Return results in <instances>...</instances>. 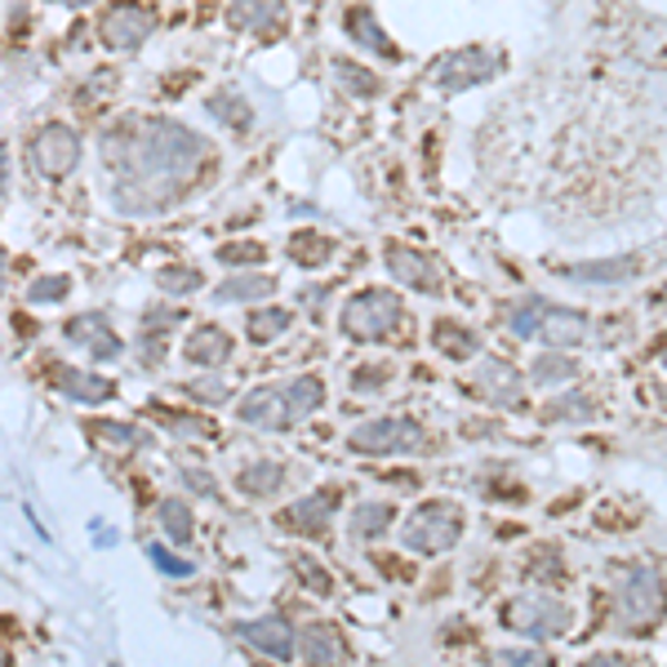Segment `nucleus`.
<instances>
[{"mask_svg": "<svg viewBox=\"0 0 667 667\" xmlns=\"http://www.w3.org/2000/svg\"><path fill=\"white\" fill-rule=\"evenodd\" d=\"M201 161H209V147L201 134H192L178 121H152L134 134V147L125 165L116 170V209L121 214H161L178 201V192L196 178Z\"/></svg>", "mask_w": 667, "mask_h": 667, "instance_id": "nucleus-1", "label": "nucleus"}, {"mask_svg": "<svg viewBox=\"0 0 667 667\" xmlns=\"http://www.w3.org/2000/svg\"><path fill=\"white\" fill-rule=\"evenodd\" d=\"M667 609V583L658 569L636 565L614 583V632H649Z\"/></svg>", "mask_w": 667, "mask_h": 667, "instance_id": "nucleus-2", "label": "nucleus"}, {"mask_svg": "<svg viewBox=\"0 0 667 667\" xmlns=\"http://www.w3.org/2000/svg\"><path fill=\"white\" fill-rule=\"evenodd\" d=\"M463 534V512L450 503V499H432V503H419L401 530L406 547L419 552V556H437L445 547H454Z\"/></svg>", "mask_w": 667, "mask_h": 667, "instance_id": "nucleus-3", "label": "nucleus"}, {"mask_svg": "<svg viewBox=\"0 0 667 667\" xmlns=\"http://www.w3.org/2000/svg\"><path fill=\"white\" fill-rule=\"evenodd\" d=\"M397 320H401V298L388 294V289H361V294H352L348 307H343V316H339L343 334H348V339H357V343H379L383 334L397 329Z\"/></svg>", "mask_w": 667, "mask_h": 667, "instance_id": "nucleus-4", "label": "nucleus"}, {"mask_svg": "<svg viewBox=\"0 0 667 667\" xmlns=\"http://www.w3.org/2000/svg\"><path fill=\"white\" fill-rule=\"evenodd\" d=\"M423 428L414 419H370L361 428L348 432V450L352 454H370V459H383V454H414L423 450Z\"/></svg>", "mask_w": 667, "mask_h": 667, "instance_id": "nucleus-5", "label": "nucleus"}, {"mask_svg": "<svg viewBox=\"0 0 667 667\" xmlns=\"http://www.w3.org/2000/svg\"><path fill=\"white\" fill-rule=\"evenodd\" d=\"M503 623H507L516 636L547 640V636H565V632H569V609H565L556 596H516V601H507Z\"/></svg>", "mask_w": 667, "mask_h": 667, "instance_id": "nucleus-6", "label": "nucleus"}, {"mask_svg": "<svg viewBox=\"0 0 667 667\" xmlns=\"http://www.w3.org/2000/svg\"><path fill=\"white\" fill-rule=\"evenodd\" d=\"M32 165L45 178H68L81 165V134L72 125H41V134L32 138Z\"/></svg>", "mask_w": 667, "mask_h": 667, "instance_id": "nucleus-7", "label": "nucleus"}, {"mask_svg": "<svg viewBox=\"0 0 667 667\" xmlns=\"http://www.w3.org/2000/svg\"><path fill=\"white\" fill-rule=\"evenodd\" d=\"M499 72V59L490 50H459V54H445L437 68H432V81L445 90V94H463L472 85H485L490 76Z\"/></svg>", "mask_w": 667, "mask_h": 667, "instance_id": "nucleus-8", "label": "nucleus"}, {"mask_svg": "<svg viewBox=\"0 0 667 667\" xmlns=\"http://www.w3.org/2000/svg\"><path fill=\"white\" fill-rule=\"evenodd\" d=\"M152 28H156L152 10L134 6V0H121V6H112V10L103 14L99 37H103L107 50H138V45L152 37Z\"/></svg>", "mask_w": 667, "mask_h": 667, "instance_id": "nucleus-9", "label": "nucleus"}, {"mask_svg": "<svg viewBox=\"0 0 667 667\" xmlns=\"http://www.w3.org/2000/svg\"><path fill=\"white\" fill-rule=\"evenodd\" d=\"M63 334H68V343L85 348L94 361H121V357H125V343L116 339V329H112L107 316H99V311L72 316V320L63 325Z\"/></svg>", "mask_w": 667, "mask_h": 667, "instance_id": "nucleus-10", "label": "nucleus"}, {"mask_svg": "<svg viewBox=\"0 0 667 667\" xmlns=\"http://www.w3.org/2000/svg\"><path fill=\"white\" fill-rule=\"evenodd\" d=\"M236 636H240L249 649H258V654H267V658H276V663L294 658V649H298L294 632H289V627H285V618H276V614H267V618H249V623H236Z\"/></svg>", "mask_w": 667, "mask_h": 667, "instance_id": "nucleus-11", "label": "nucleus"}, {"mask_svg": "<svg viewBox=\"0 0 667 667\" xmlns=\"http://www.w3.org/2000/svg\"><path fill=\"white\" fill-rule=\"evenodd\" d=\"M472 392L481 401H490V406H516L521 401V370L507 366V361H499V357H490L472 374Z\"/></svg>", "mask_w": 667, "mask_h": 667, "instance_id": "nucleus-12", "label": "nucleus"}, {"mask_svg": "<svg viewBox=\"0 0 667 667\" xmlns=\"http://www.w3.org/2000/svg\"><path fill=\"white\" fill-rule=\"evenodd\" d=\"M334 499L329 490L325 494H307V499H298V503H289L285 512H280V525L289 530V534H311V538H320L325 530H329V521H334Z\"/></svg>", "mask_w": 667, "mask_h": 667, "instance_id": "nucleus-13", "label": "nucleus"}, {"mask_svg": "<svg viewBox=\"0 0 667 667\" xmlns=\"http://www.w3.org/2000/svg\"><path fill=\"white\" fill-rule=\"evenodd\" d=\"M232 352H236L232 334H223L218 325H196V329L187 334V343H183V357H187L192 366H201V370H218V366H227V361H232Z\"/></svg>", "mask_w": 667, "mask_h": 667, "instance_id": "nucleus-14", "label": "nucleus"}, {"mask_svg": "<svg viewBox=\"0 0 667 667\" xmlns=\"http://www.w3.org/2000/svg\"><path fill=\"white\" fill-rule=\"evenodd\" d=\"M636 267H640V258L623 254V258H601V263H569V267H561V276L569 285H623L636 276Z\"/></svg>", "mask_w": 667, "mask_h": 667, "instance_id": "nucleus-15", "label": "nucleus"}, {"mask_svg": "<svg viewBox=\"0 0 667 667\" xmlns=\"http://www.w3.org/2000/svg\"><path fill=\"white\" fill-rule=\"evenodd\" d=\"M240 423L249 428H263V432H276V428H289V414H285V397L276 388H254L240 397V410H236Z\"/></svg>", "mask_w": 667, "mask_h": 667, "instance_id": "nucleus-16", "label": "nucleus"}, {"mask_svg": "<svg viewBox=\"0 0 667 667\" xmlns=\"http://www.w3.org/2000/svg\"><path fill=\"white\" fill-rule=\"evenodd\" d=\"M388 271H392L401 285L419 289V294H437V289H441L437 263H432V258H423V254H414V249L392 245V249H388Z\"/></svg>", "mask_w": 667, "mask_h": 667, "instance_id": "nucleus-17", "label": "nucleus"}, {"mask_svg": "<svg viewBox=\"0 0 667 667\" xmlns=\"http://www.w3.org/2000/svg\"><path fill=\"white\" fill-rule=\"evenodd\" d=\"M587 316L583 311H569V307H547L543 316V329H538V339L552 343V348H578L587 339Z\"/></svg>", "mask_w": 667, "mask_h": 667, "instance_id": "nucleus-18", "label": "nucleus"}, {"mask_svg": "<svg viewBox=\"0 0 667 667\" xmlns=\"http://www.w3.org/2000/svg\"><path fill=\"white\" fill-rule=\"evenodd\" d=\"M298 654L307 663H343L348 645H343V636L334 632L329 623H307L302 636H298Z\"/></svg>", "mask_w": 667, "mask_h": 667, "instance_id": "nucleus-19", "label": "nucleus"}, {"mask_svg": "<svg viewBox=\"0 0 667 667\" xmlns=\"http://www.w3.org/2000/svg\"><path fill=\"white\" fill-rule=\"evenodd\" d=\"M50 379H54V388H59L63 397H72V401H85V406H99V401H107V397L116 392L107 379H99V374H85V370H68V366H59Z\"/></svg>", "mask_w": 667, "mask_h": 667, "instance_id": "nucleus-20", "label": "nucleus"}, {"mask_svg": "<svg viewBox=\"0 0 667 667\" xmlns=\"http://www.w3.org/2000/svg\"><path fill=\"white\" fill-rule=\"evenodd\" d=\"M547 298L543 294H525V298H516V302H507L503 307V320H507V329L516 334V339H538V329H543V316H547Z\"/></svg>", "mask_w": 667, "mask_h": 667, "instance_id": "nucleus-21", "label": "nucleus"}, {"mask_svg": "<svg viewBox=\"0 0 667 667\" xmlns=\"http://www.w3.org/2000/svg\"><path fill=\"white\" fill-rule=\"evenodd\" d=\"M276 294V280L271 276H254V271H232L218 289H214V302H263Z\"/></svg>", "mask_w": 667, "mask_h": 667, "instance_id": "nucleus-22", "label": "nucleus"}, {"mask_svg": "<svg viewBox=\"0 0 667 667\" xmlns=\"http://www.w3.org/2000/svg\"><path fill=\"white\" fill-rule=\"evenodd\" d=\"M343 32H348L357 45H366V50L383 54L388 63H397V45L383 37V28L374 23V14H370V10H348V14H343Z\"/></svg>", "mask_w": 667, "mask_h": 667, "instance_id": "nucleus-23", "label": "nucleus"}, {"mask_svg": "<svg viewBox=\"0 0 667 667\" xmlns=\"http://www.w3.org/2000/svg\"><path fill=\"white\" fill-rule=\"evenodd\" d=\"M280 397H285V414H289V423H298V419H307V414H316V410H320V401H325V383H320L316 374H302V379L285 383V388H280Z\"/></svg>", "mask_w": 667, "mask_h": 667, "instance_id": "nucleus-24", "label": "nucleus"}, {"mask_svg": "<svg viewBox=\"0 0 667 667\" xmlns=\"http://www.w3.org/2000/svg\"><path fill=\"white\" fill-rule=\"evenodd\" d=\"M432 339H437V352H441L445 361H472V357L481 352L476 334H472L468 325H454V320H441Z\"/></svg>", "mask_w": 667, "mask_h": 667, "instance_id": "nucleus-25", "label": "nucleus"}, {"mask_svg": "<svg viewBox=\"0 0 667 667\" xmlns=\"http://www.w3.org/2000/svg\"><path fill=\"white\" fill-rule=\"evenodd\" d=\"M280 481H285V468H280V463H271V459L245 463V468L236 472V485H240L249 499H271V494L280 490Z\"/></svg>", "mask_w": 667, "mask_h": 667, "instance_id": "nucleus-26", "label": "nucleus"}, {"mask_svg": "<svg viewBox=\"0 0 667 667\" xmlns=\"http://www.w3.org/2000/svg\"><path fill=\"white\" fill-rule=\"evenodd\" d=\"M232 28L271 32V28H280V6H276V0H236V6H232Z\"/></svg>", "mask_w": 667, "mask_h": 667, "instance_id": "nucleus-27", "label": "nucleus"}, {"mask_svg": "<svg viewBox=\"0 0 667 667\" xmlns=\"http://www.w3.org/2000/svg\"><path fill=\"white\" fill-rule=\"evenodd\" d=\"M289 325H294V316L285 307H254L249 320H245V334H249V343H271Z\"/></svg>", "mask_w": 667, "mask_h": 667, "instance_id": "nucleus-28", "label": "nucleus"}, {"mask_svg": "<svg viewBox=\"0 0 667 667\" xmlns=\"http://www.w3.org/2000/svg\"><path fill=\"white\" fill-rule=\"evenodd\" d=\"M205 112L214 116V121H223L232 134H245L249 130V121H254V112H249V103L240 99V94H214V99H205Z\"/></svg>", "mask_w": 667, "mask_h": 667, "instance_id": "nucleus-29", "label": "nucleus"}, {"mask_svg": "<svg viewBox=\"0 0 667 667\" xmlns=\"http://www.w3.org/2000/svg\"><path fill=\"white\" fill-rule=\"evenodd\" d=\"M574 374H578V366H574L569 357H561V348H552V352L534 357V366H530V379H534L538 388H556V383H569Z\"/></svg>", "mask_w": 667, "mask_h": 667, "instance_id": "nucleus-30", "label": "nucleus"}, {"mask_svg": "<svg viewBox=\"0 0 667 667\" xmlns=\"http://www.w3.org/2000/svg\"><path fill=\"white\" fill-rule=\"evenodd\" d=\"M388 525H392V503H357L352 521H348V530L357 538H379V534H388Z\"/></svg>", "mask_w": 667, "mask_h": 667, "instance_id": "nucleus-31", "label": "nucleus"}, {"mask_svg": "<svg viewBox=\"0 0 667 667\" xmlns=\"http://www.w3.org/2000/svg\"><path fill=\"white\" fill-rule=\"evenodd\" d=\"M156 521H161V530L170 534V543H192V534H196L192 507H187L183 499H165V503L156 507Z\"/></svg>", "mask_w": 667, "mask_h": 667, "instance_id": "nucleus-32", "label": "nucleus"}, {"mask_svg": "<svg viewBox=\"0 0 667 667\" xmlns=\"http://www.w3.org/2000/svg\"><path fill=\"white\" fill-rule=\"evenodd\" d=\"M543 419H552V423H587V419H596V406H592L587 392H565V397H556L547 406Z\"/></svg>", "mask_w": 667, "mask_h": 667, "instance_id": "nucleus-33", "label": "nucleus"}, {"mask_svg": "<svg viewBox=\"0 0 667 667\" xmlns=\"http://www.w3.org/2000/svg\"><path fill=\"white\" fill-rule=\"evenodd\" d=\"M94 437L99 441H107V445H116V450H152L156 445V437L152 432H143V428H134V423H94Z\"/></svg>", "mask_w": 667, "mask_h": 667, "instance_id": "nucleus-34", "label": "nucleus"}, {"mask_svg": "<svg viewBox=\"0 0 667 667\" xmlns=\"http://www.w3.org/2000/svg\"><path fill=\"white\" fill-rule=\"evenodd\" d=\"M334 81H339V90H348L352 99H374L379 94V76L357 68V63H343V59L334 63Z\"/></svg>", "mask_w": 667, "mask_h": 667, "instance_id": "nucleus-35", "label": "nucleus"}, {"mask_svg": "<svg viewBox=\"0 0 667 667\" xmlns=\"http://www.w3.org/2000/svg\"><path fill=\"white\" fill-rule=\"evenodd\" d=\"M329 254H334V240H325V236H311V232L289 236V258H294L298 267H320Z\"/></svg>", "mask_w": 667, "mask_h": 667, "instance_id": "nucleus-36", "label": "nucleus"}, {"mask_svg": "<svg viewBox=\"0 0 667 667\" xmlns=\"http://www.w3.org/2000/svg\"><path fill=\"white\" fill-rule=\"evenodd\" d=\"M201 271L196 267H165V271H156V285L165 289V294H174V298H183V294H196L201 289Z\"/></svg>", "mask_w": 667, "mask_h": 667, "instance_id": "nucleus-37", "label": "nucleus"}, {"mask_svg": "<svg viewBox=\"0 0 667 667\" xmlns=\"http://www.w3.org/2000/svg\"><path fill=\"white\" fill-rule=\"evenodd\" d=\"M68 289H72V280L59 271V276H37L32 285H28V302L32 307H45V302H63L68 298Z\"/></svg>", "mask_w": 667, "mask_h": 667, "instance_id": "nucleus-38", "label": "nucleus"}, {"mask_svg": "<svg viewBox=\"0 0 667 667\" xmlns=\"http://www.w3.org/2000/svg\"><path fill=\"white\" fill-rule=\"evenodd\" d=\"M388 383H392V366H361L352 374V392L357 397H379Z\"/></svg>", "mask_w": 667, "mask_h": 667, "instance_id": "nucleus-39", "label": "nucleus"}, {"mask_svg": "<svg viewBox=\"0 0 667 667\" xmlns=\"http://www.w3.org/2000/svg\"><path fill=\"white\" fill-rule=\"evenodd\" d=\"M294 574H298V578H302V583H307L316 596H329V592H334V578H329V574H325L316 561H307V556H298V561H294Z\"/></svg>", "mask_w": 667, "mask_h": 667, "instance_id": "nucleus-40", "label": "nucleus"}, {"mask_svg": "<svg viewBox=\"0 0 667 667\" xmlns=\"http://www.w3.org/2000/svg\"><path fill=\"white\" fill-rule=\"evenodd\" d=\"M187 392H192L196 401H205V406H223V401H227V388H223L218 379H192Z\"/></svg>", "mask_w": 667, "mask_h": 667, "instance_id": "nucleus-41", "label": "nucleus"}, {"mask_svg": "<svg viewBox=\"0 0 667 667\" xmlns=\"http://www.w3.org/2000/svg\"><path fill=\"white\" fill-rule=\"evenodd\" d=\"M218 258L227 267H240V263H263V245H223Z\"/></svg>", "mask_w": 667, "mask_h": 667, "instance_id": "nucleus-42", "label": "nucleus"}, {"mask_svg": "<svg viewBox=\"0 0 667 667\" xmlns=\"http://www.w3.org/2000/svg\"><path fill=\"white\" fill-rule=\"evenodd\" d=\"M147 556L156 561V569H165V574H174V578H187V574H196V565H192V561H174L165 547H147Z\"/></svg>", "mask_w": 667, "mask_h": 667, "instance_id": "nucleus-43", "label": "nucleus"}, {"mask_svg": "<svg viewBox=\"0 0 667 667\" xmlns=\"http://www.w3.org/2000/svg\"><path fill=\"white\" fill-rule=\"evenodd\" d=\"M165 428L178 437H209V419H183V414H165Z\"/></svg>", "mask_w": 667, "mask_h": 667, "instance_id": "nucleus-44", "label": "nucleus"}, {"mask_svg": "<svg viewBox=\"0 0 667 667\" xmlns=\"http://www.w3.org/2000/svg\"><path fill=\"white\" fill-rule=\"evenodd\" d=\"M183 481H187L196 494H205V499H218V485H214V476H209V472H201V468H183Z\"/></svg>", "mask_w": 667, "mask_h": 667, "instance_id": "nucleus-45", "label": "nucleus"}, {"mask_svg": "<svg viewBox=\"0 0 667 667\" xmlns=\"http://www.w3.org/2000/svg\"><path fill=\"white\" fill-rule=\"evenodd\" d=\"M538 556H543V561H534V565H530V574H534V578H561V574H565V565H561V556H556V552H538Z\"/></svg>", "mask_w": 667, "mask_h": 667, "instance_id": "nucleus-46", "label": "nucleus"}, {"mask_svg": "<svg viewBox=\"0 0 667 667\" xmlns=\"http://www.w3.org/2000/svg\"><path fill=\"white\" fill-rule=\"evenodd\" d=\"M178 320H183L178 307H161V311H147V316H143V329H170V325H178Z\"/></svg>", "mask_w": 667, "mask_h": 667, "instance_id": "nucleus-47", "label": "nucleus"}, {"mask_svg": "<svg viewBox=\"0 0 667 667\" xmlns=\"http://www.w3.org/2000/svg\"><path fill=\"white\" fill-rule=\"evenodd\" d=\"M499 658H503V663H543V654H538V649H503Z\"/></svg>", "mask_w": 667, "mask_h": 667, "instance_id": "nucleus-48", "label": "nucleus"}, {"mask_svg": "<svg viewBox=\"0 0 667 667\" xmlns=\"http://www.w3.org/2000/svg\"><path fill=\"white\" fill-rule=\"evenodd\" d=\"M6 187H10V147H0V201H6Z\"/></svg>", "mask_w": 667, "mask_h": 667, "instance_id": "nucleus-49", "label": "nucleus"}, {"mask_svg": "<svg viewBox=\"0 0 667 667\" xmlns=\"http://www.w3.org/2000/svg\"><path fill=\"white\" fill-rule=\"evenodd\" d=\"M325 298H329V285H316V289L307 285V289H302V302H311V307H316V302H325Z\"/></svg>", "mask_w": 667, "mask_h": 667, "instance_id": "nucleus-50", "label": "nucleus"}, {"mask_svg": "<svg viewBox=\"0 0 667 667\" xmlns=\"http://www.w3.org/2000/svg\"><path fill=\"white\" fill-rule=\"evenodd\" d=\"M68 10H85V6H94V0H63Z\"/></svg>", "mask_w": 667, "mask_h": 667, "instance_id": "nucleus-51", "label": "nucleus"}, {"mask_svg": "<svg viewBox=\"0 0 667 667\" xmlns=\"http://www.w3.org/2000/svg\"><path fill=\"white\" fill-rule=\"evenodd\" d=\"M6 267H10V263H6V254H0V285H6Z\"/></svg>", "mask_w": 667, "mask_h": 667, "instance_id": "nucleus-52", "label": "nucleus"}, {"mask_svg": "<svg viewBox=\"0 0 667 667\" xmlns=\"http://www.w3.org/2000/svg\"><path fill=\"white\" fill-rule=\"evenodd\" d=\"M0 663H10V649H6V645H0Z\"/></svg>", "mask_w": 667, "mask_h": 667, "instance_id": "nucleus-53", "label": "nucleus"}, {"mask_svg": "<svg viewBox=\"0 0 667 667\" xmlns=\"http://www.w3.org/2000/svg\"><path fill=\"white\" fill-rule=\"evenodd\" d=\"M663 302H667V285H663Z\"/></svg>", "mask_w": 667, "mask_h": 667, "instance_id": "nucleus-54", "label": "nucleus"}, {"mask_svg": "<svg viewBox=\"0 0 667 667\" xmlns=\"http://www.w3.org/2000/svg\"><path fill=\"white\" fill-rule=\"evenodd\" d=\"M663 361H667V357H663Z\"/></svg>", "mask_w": 667, "mask_h": 667, "instance_id": "nucleus-55", "label": "nucleus"}]
</instances>
